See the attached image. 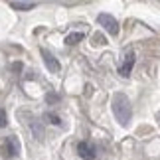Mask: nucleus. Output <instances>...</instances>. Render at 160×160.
Returning <instances> with one entry per match:
<instances>
[{"mask_svg":"<svg viewBox=\"0 0 160 160\" xmlns=\"http://www.w3.org/2000/svg\"><path fill=\"white\" fill-rule=\"evenodd\" d=\"M46 119L50 121V122H53V125H61L59 117H58V115H53V113H48V115H46Z\"/></svg>","mask_w":160,"mask_h":160,"instance_id":"9","label":"nucleus"},{"mask_svg":"<svg viewBox=\"0 0 160 160\" xmlns=\"http://www.w3.org/2000/svg\"><path fill=\"white\" fill-rule=\"evenodd\" d=\"M132 65H134V52H132V50H127L125 58H122V63L119 65V73H121L122 77H128V73H131Z\"/></svg>","mask_w":160,"mask_h":160,"instance_id":"3","label":"nucleus"},{"mask_svg":"<svg viewBox=\"0 0 160 160\" xmlns=\"http://www.w3.org/2000/svg\"><path fill=\"white\" fill-rule=\"evenodd\" d=\"M42 58H44V63H46V67L50 69L52 73H58L59 69H61V65H59V61L53 58V55L48 52V50H42Z\"/></svg>","mask_w":160,"mask_h":160,"instance_id":"4","label":"nucleus"},{"mask_svg":"<svg viewBox=\"0 0 160 160\" xmlns=\"http://www.w3.org/2000/svg\"><path fill=\"white\" fill-rule=\"evenodd\" d=\"M97 20H99V24L107 30L111 36H117V34H119V22H117L111 14H99Z\"/></svg>","mask_w":160,"mask_h":160,"instance_id":"2","label":"nucleus"},{"mask_svg":"<svg viewBox=\"0 0 160 160\" xmlns=\"http://www.w3.org/2000/svg\"><path fill=\"white\" fill-rule=\"evenodd\" d=\"M77 152L83 160H95V148L89 142H79L77 144Z\"/></svg>","mask_w":160,"mask_h":160,"instance_id":"5","label":"nucleus"},{"mask_svg":"<svg viewBox=\"0 0 160 160\" xmlns=\"http://www.w3.org/2000/svg\"><path fill=\"white\" fill-rule=\"evenodd\" d=\"M10 8H14V10H32L36 8V2H10Z\"/></svg>","mask_w":160,"mask_h":160,"instance_id":"7","label":"nucleus"},{"mask_svg":"<svg viewBox=\"0 0 160 160\" xmlns=\"http://www.w3.org/2000/svg\"><path fill=\"white\" fill-rule=\"evenodd\" d=\"M81 40H83V34H81V32H73V34H69V36L65 38V44H67V46H75V44H79Z\"/></svg>","mask_w":160,"mask_h":160,"instance_id":"8","label":"nucleus"},{"mask_svg":"<svg viewBox=\"0 0 160 160\" xmlns=\"http://www.w3.org/2000/svg\"><path fill=\"white\" fill-rule=\"evenodd\" d=\"M18 152H20V142H18V138L16 137H8L6 138V156L14 158V156H18Z\"/></svg>","mask_w":160,"mask_h":160,"instance_id":"6","label":"nucleus"},{"mask_svg":"<svg viewBox=\"0 0 160 160\" xmlns=\"http://www.w3.org/2000/svg\"><path fill=\"white\" fill-rule=\"evenodd\" d=\"M6 122H8L6 121V113H4V109H0V128L6 127Z\"/></svg>","mask_w":160,"mask_h":160,"instance_id":"10","label":"nucleus"},{"mask_svg":"<svg viewBox=\"0 0 160 160\" xmlns=\"http://www.w3.org/2000/svg\"><path fill=\"white\" fill-rule=\"evenodd\" d=\"M158 117H160V115H158Z\"/></svg>","mask_w":160,"mask_h":160,"instance_id":"12","label":"nucleus"},{"mask_svg":"<svg viewBox=\"0 0 160 160\" xmlns=\"http://www.w3.org/2000/svg\"><path fill=\"white\" fill-rule=\"evenodd\" d=\"M12 69H14V71H20L22 69V63H14V65H12Z\"/></svg>","mask_w":160,"mask_h":160,"instance_id":"11","label":"nucleus"},{"mask_svg":"<svg viewBox=\"0 0 160 160\" xmlns=\"http://www.w3.org/2000/svg\"><path fill=\"white\" fill-rule=\"evenodd\" d=\"M113 113H115L117 121H119L122 127L128 125V121H131V117H132V109H131V103H128L127 95L115 93V97H113Z\"/></svg>","mask_w":160,"mask_h":160,"instance_id":"1","label":"nucleus"}]
</instances>
